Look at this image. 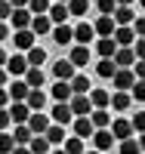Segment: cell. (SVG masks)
Masks as SVG:
<instances>
[{"mask_svg": "<svg viewBox=\"0 0 145 154\" xmlns=\"http://www.w3.org/2000/svg\"><path fill=\"white\" fill-rule=\"evenodd\" d=\"M71 126H74V136H80V139H93V136H96V123H93V117H77Z\"/></svg>", "mask_w": 145, "mask_h": 154, "instance_id": "8fae6325", "label": "cell"}, {"mask_svg": "<svg viewBox=\"0 0 145 154\" xmlns=\"http://www.w3.org/2000/svg\"><path fill=\"white\" fill-rule=\"evenodd\" d=\"M49 154H68V151H65V148H56V151H49Z\"/></svg>", "mask_w": 145, "mask_h": 154, "instance_id": "c3c4849f", "label": "cell"}, {"mask_svg": "<svg viewBox=\"0 0 145 154\" xmlns=\"http://www.w3.org/2000/svg\"><path fill=\"white\" fill-rule=\"evenodd\" d=\"M96 74L102 77V80H114V74H117V62H114V59H99Z\"/></svg>", "mask_w": 145, "mask_h": 154, "instance_id": "603a6c76", "label": "cell"}, {"mask_svg": "<svg viewBox=\"0 0 145 154\" xmlns=\"http://www.w3.org/2000/svg\"><path fill=\"white\" fill-rule=\"evenodd\" d=\"M93 37H99L96 34V25H90V22H80V25H77V28H74V40L77 43H90V40H93Z\"/></svg>", "mask_w": 145, "mask_h": 154, "instance_id": "2e32d148", "label": "cell"}, {"mask_svg": "<svg viewBox=\"0 0 145 154\" xmlns=\"http://www.w3.org/2000/svg\"><path fill=\"white\" fill-rule=\"evenodd\" d=\"M6 93H9V99H12V102H28V96H31V83L25 80V77H22V80L16 77V80L9 83Z\"/></svg>", "mask_w": 145, "mask_h": 154, "instance_id": "277c9868", "label": "cell"}, {"mask_svg": "<svg viewBox=\"0 0 145 154\" xmlns=\"http://www.w3.org/2000/svg\"><path fill=\"white\" fill-rule=\"evenodd\" d=\"M133 28H136V34H139V37H145V16H139V19L133 22Z\"/></svg>", "mask_w": 145, "mask_h": 154, "instance_id": "ee69618b", "label": "cell"}, {"mask_svg": "<svg viewBox=\"0 0 145 154\" xmlns=\"http://www.w3.org/2000/svg\"><path fill=\"white\" fill-rule=\"evenodd\" d=\"M133 71H136V77L139 80H145V59H139L136 65H133Z\"/></svg>", "mask_w": 145, "mask_h": 154, "instance_id": "b9f144b4", "label": "cell"}, {"mask_svg": "<svg viewBox=\"0 0 145 154\" xmlns=\"http://www.w3.org/2000/svg\"><path fill=\"white\" fill-rule=\"evenodd\" d=\"M28 105H31V111H43V105H46V96H43V89H31V96H28Z\"/></svg>", "mask_w": 145, "mask_h": 154, "instance_id": "4dcf8cb0", "label": "cell"}, {"mask_svg": "<svg viewBox=\"0 0 145 154\" xmlns=\"http://www.w3.org/2000/svg\"><path fill=\"white\" fill-rule=\"evenodd\" d=\"M12 154H34V151H31V145H16V151H12Z\"/></svg>", "mask_w": 145, "mask_h": 154, "instance_id": "f6af8a7d", "label": "cell"}, {"mask_svg": "<svg viewBox=\"0 0 145 154\" xmlns=\"http://www.w3.org/2000/svg\"><path fill=\"white\" fill-rule=\"evenodd\" d=\"M28 126L34 130V136H43V133L49 130L52 123H49V117H46L43 111H34V114H31V120H28Z\"/></svg>", "mask_w": 145, "mask_h": 154, "instance_id": "e0dca14e", "label": "cell"}, {"mask_svg": "<svg viewBox=\"0 0 145 154\" xmlns=\"http://www.w3.org/2000/svg\"><path fill=\"white\" fill-rule=\"evenodd\" d=\"M25 80H28V83H31V89H40V86H43V71L31 65V71H28V74H25Z\"/></svg>", "mask_w": 145, "mask_h": 154, "instance_id": "d590c367", "label": "cell"}, {"mask_svg": "<svg viewBox=\"0 0 145 154\" xmlns=\"http://www.w3.org/2000/svg\"><path fill=\"white\" fill-rule=\"evenodd\" d=\"M133 49H136V56H139V59H145V37H139V40L133 43Z\"/></svg>", "mask_w": 145, "mask_h": 154, "instance_id": "7bdbcfd3", "label": "cell"}, {"mask_svg": "<svg viewBox=\"0 0 145 154\" xmlns=\"http://www.w3.org/2000/svg\"><path fill=\"white\" fill-rule=\"evenodd\" d=\"M71 86H74V96H77V93H84V96L93 93V86H90V77H87V74H74Z\"/></svg>", "mask_w": 145, "mask_h": 154, "instance_id": "f546056e", "label": "cell"}, {"mask_svg": "<svg viewBox=\"0 0 145 154\" xmlns=\"http://www.w3.org/2000/svg\"><path fill=\"white\" fill-rule=\"evenodd\" d=\"M52 99H56V102H71L74 99L71 80H56V86H52Z\"/></svg>", "mask_w": 145, "mask_h": 154, "instance_id": "5bb4252c", "label": "cell"}, {"mask_svg": "<svg viewBox=\"0 0 145 154\" xmlns=\"http://www.w3.org/2000/svg\"><path fill=\"white\" fill-rule=\"evenodd\" d=\"M114 40H117V46H133V43L139 40V34H136V28H133V25H117Z\"/></svg>", "mask_w": 145, "mask_h": 154, "instance_id": "52a82bcc", "label": "cell"}, {"mask_svg": "<svg viewBox=\"0 0 145 154\" xmlns=\"http://www.w3.org/2000/svg\"><path fill=\"white\" fill-rule=\"evenodd\" d=\"M130 93H133V102H145V80H136V86Z\"/></svg>", "mask_w": 145, "mask_h": 154, "instance_id": "ab89813d", "label": "cell"}, {"mask_svg": "<svg viewBox=\"0 0 145 154\" xmlns=\"http://www.w3.org/2000/svg\"><path fill=\"white\" fill-rule=\"evenodd\" d=\"M52 28H56V22H52L49 16H34V22H31V31L40 37V34H52Z\"/></svg>", "mask_w": 145, "mask_h": 154, "instance_id": "7402d4cb", "label": "cell"}, {"mask_svg": "<svg viewBox=\"0 0 145 154\" xmlns=\"http://www.w3.org/2000/svg\"><path fill=\"white\" fill-rule=\"evenodd\" d=\"M130 105H133V93H127V89H114V96H111V108H114V111H127Z\"/></svg>", "mask_w": 145, "mask_h": 154, "instance_id": "ffe728a7", "label": "cell"}, {"mask_svg": "<svg viewBox=\"0 0 145 154\" xmlns=\"http://www.w3.org/2000/svg\"><path fill=\"white\" fill-rule=\"evenodd\" d=\"M71 108H74L77 117H90V114L96 111V105H93V99H90V93H87V96H84V93H77V96L71 99Z\"/></svg>", "mask_w": 145, "mask_h": 154, "instance_id": "3957f363", "label": "cell"}, {"mask_svg": "<svg viewBox=\"0 0 145 154\" xmlns=\"http://www.w3.org/2000/svg\"><path fill=\"white\" fill-rule=\"evenodd\" d=\"M43 136L49 139L52 145H65V126H62V123H52V126H49V130H46Z\"/></svg>", "mask_w": 145, "mask_h": 154, "instance_id": "f1b7e54d", "label": "cell"}, {"mask_svg": "<svg viewBox=\"0 0 145 154\" xmlns=\"http://www.w3.org/2000/svg\"><path fill=\"white\" fill-rule=\"evenodd\" d=\"M74 120H77V114H74V108H71V102H56V105H52V123L68 126V123H74Z\"/></svg>", "mask_w": 145, "mask_h": 154, "instance_id": "7a4b0ae2", "label": "cell"}, {"mask_svg": "<svg viewBox=\"0 0 145 154\" xmlns=\"http://www.w3.org/2000/svg\"><path fill=\"white\" fill-rule=\"evenodd\" d=\"M68 9H71V16H87V12H90V3H87V0H71Z\"/></svg>", "mask_w": 145, "mask_h": 154, "instance_id": "f35d334b", "label": "cell"}, {"mask_svg": "<svg viewBox=\"0 0 145 154\" xmlns=\"http://www.w3.org/2000/svg\"><path fill=\"white\" fill-rule=\"evenodd\" d=\"M139 6H142V9H145V0H139Z\"/></svg>", "mask_w": 145, "mask_h": 154, "instance_id": "f5cc1de1", "label": "cell"}, {"mask_svg": "<svg viewBox=\"0 0 145 154\" xmlns=\"http://www.w3.org/2000/svg\"><path fill=\"white\" fill-rule=\"evenodd\" d=\"M12 139H16L19 145H31V139H34V130L28 123H16V133H12Z\"/></svg>", "mask_w": 145, "mask_h": 154, "instance_id": "d4e9b609", "label": "cell"}, {"mask_svg": "<svg viewBox=\"0 0 145 154\" xmlns=\"http://www.w3.org/2000/svg\"><path fill=\"white\" fill-rule=\"evenodd\" d=\"M87 154H102V151H96V148H93V151H87Z\"/></svg>", "mask_w": 145, "mask_h": 154, "instance_id": "f907efd6", "label": "cell"}, {"mask_svg": "<svg viewBox=\"0 0 145 154\" xmlns=\"http://www.w3.org/2000/svg\"><path fill=\"white\" fill-rule=\"evenodd\" d=\"M114 145V133L111 130H96V136H93V148L96 151H108Z\"/></svg>", "mask_w": 145, "mask_h": 154, "instance_id": "ac0fdd59", "label": "cell"}, {"mask_svg": "<svg viewBox=\"0 0 145 154\" xmlns=\"http://www.w3.org/2000/svg\"><path fill=\"white\" fill-rule=\"evenodd\" d=\"M9 111V117H12V123H28L31 120V105H28V102H12V105L6 108Z\"/></svg>", "mask_w": 145, "mask_h": 154, "instance_id": "8992f818", "label": "cell"}, {"mask_svg": "<svg viewBox=\"0 0 145 154\" xmlns=\"http://www.w3.org/2000/svg\"><path fill=\"white\" fill-rule=\"evenodd\" d=\"M90 117H93L96 130H111V123H114V117H111V111H108V108H96Z\"/></svg>", "mask_w": 145, "mask_h": 154, "instance_id": "44dd1931", "label": "cell"}, {"mask_svg": "<svg viewBox=\"0 0 145 154\" xmlns=\"http://www.w3.org/2000/svg\"><path fill=\"white\" fill-rule=\"evenodd\" d=\"M114 31H117L114 16H99V19H96V34H99V37H114Z\"/></svg>", "mask_w": 145, "mask_h": 154, "instance_id": "9a60e30c", "label": "cell"}, {"mask_svg": "<svg viewBox=\"0 0 145 154\" xmlns=\"http://www.w3.org/2000/svg\"><path fill=\"white\" fill-rule=\"evenodd\" d=\"M9 3H12V6H16V9H22V6H28V3H31V0H9Z\"/></svg>", "mask_w": 145, "mask_h": 154, "instance_id": "bcb514c9", "label": "cell"}, {"mask_svg": "<svg viewBox=\"0 0 145 154\" xmlns=\"http://www.w3.org/2000/svg\"><path fill=\"white\" fill-rule=\"evenodd\" d=\"M71 40H74V28H68V25H56V28H52V43L68 46Z\"/></svg>", "mask_w": 145, "mask_h": 154, "instance_id": "d6986e66", "label": "cell"}, {"mask_svg": "<svg viewBox=\"0 0 145 154\" xmlns=\"http://www.w3.org/2000/svg\"><path fill=\"white\" fill-rule=\"evenodd\" d=\"M28 9L34 12V16H49L52 3H49V0H31V3H28Z\"/></svg>", "mask_w": 145, "mask_h": 154, "instance_id": "e575fe53", "label": "cell"}, {"mask_svg": "<svg viewBox=\"0 0 145 154\" xmlns=\"http://www.w3.org/2000/svg\"><path fill=\"white\" fill-rule=\"evenodd\" d=\"M74 62L71 59H59L56 65H52V74H56V80H74Z\"/></svg>", "mask_w": 145, "mask_h": 154, "instance_id": "30bf717a", "label": "cell"}, {"mask_svg": "<svg viewBox=\"0 0 145 154\" xmlns=\"http://www.w3.org/2000/svg\"><path fill=\"white\" fill-rule=\"evenodd\" d=\"M56 3H71V0H56Z\"/></svg>", "mask_w": 145, "mask_h": 154, "instance_id": "816d5d0a", "label": "cell"}, {"mask_svg": "<svg viewBox=\"0 0 145 154\" xmlns=\"http://www.w3.org/2000/svg\"><path fill=\"white\" fill-rule=\"evenodd\" d=\"M117 49H121V46H117L114 37H99V40H96V53H99L102 59H114Z\"/></svg>", "mask_w": 145, "mask_h": 154, "instance_id": "7c38bea8", "label": "cell"}, {"mask_svg": "<svg viewBox=\"0 0 145 154\" xmlns=\"http://www.w3.org/2000/svg\"><path fill=\"white\" fill-rule=\"evenodd\" d=\"M111 96L114 93H108V89H93V93H90V99H93L96 108H108L111 105Z\"/></svg>", "mask_w": 145, "mask_h": 154, "instance_id": "83f0119b", "label": "cell"}, {"mask_svg": "<svg viewBox=\"0 0 145 154\" xmlns=\"http://www.w3.org/2000/svg\"><path fill=\"white\" fill-rule=\"evenodd\" d=\"M3 71L12 74V77H25V74L31 71V62H28V56H19V53H16V56H9V59H6Z\"/></svg>", "mask_w": 145, "mask_h": 154, "instance_id": "6da1fadb", "label": "cell"}, {"mask_svg": "<svg viewBox=\"0 0 145 154\" xmlns=\"http://www.w3.org/2000/svg\"><path fill=\"white\" fill-rule=\"evenodd\" d=\"M34 31L31 28H25V31H16L12 34V43H16V49H25V53H28V49H34Z\"/></svg>", "mask_w": 145, "mask_h": 154, "instance_id": "4fadbf2b", "label": "cell"}, {"mask_svg": "<svg viewBox=\"0 0 145 154\" xmlns=\"http://www.w3.org/2000/svg\"><path fill=\"white\" fill-rule=\"evenodd\" d=\"M77 68H84V65H90V49L84 46V43H77V46H71V56H68Z\"/></svg>", "mask_w": 145, "mask_h": 154, "instance_id": "cb8c5ba5", "label": "cell"}, {"mask_svg": "<svg viewBox=\"0 0 145 154\" xmlns=\"http://www.w3.org/2000/svg\"><path fill=\"white\" fill-rule=\"evenodd\" d=\"M28 62H31L34 68H40L43 62H46V49H43V46H34V49H28Z\"/></svg>", "mask_w": 145, "mask_h": 154, "instance_id": "836d02e7", "label": "cell"}, {"mask_svg": "<svg viewBox=\"0 0 145 154\" xmlns=\"http://www.w3.org/2000/svg\"><path fill=\"white\" fill-rule=\"evenodd\" d=\"M121 154H142L139 139H124V142H121Z\"/></svg>", "mask_w": 145, "mask_h": 154, "instance_id": "74e56055", "label": "cell"}, {"mask_svg": "<svg viewBox=\"0 0 145 154\" xmlns=\"http://www.w3.org/2000/svg\"><path fill=\"white\" fill-rule=\"evenodd\" d=\"M68 154H87V148H84V139L80 136H74V139H65V145H62Z\"/></svg>", "mask_w": 145, "mask_h": 154, "instance_id": "1f68e13d", "label": "cell"}, {"mask_svg": "<svg viewBox=\"0 0 145 154\" xmlns=\"http://www.w3.org/2000/svg\"><path fill=\"white\" fill-rule=\"evenodd\" d=\"M49 145H52V142H49L46 136H34V139H31V151H34V154H49Z\"/></svg>", "mask_w": 145, "mask_h": 154, "instance_id": "d6a6232c", "label": "cell"}, {"mask_svg": "<svg viewBox=\"0 0 145 154\" xmlns=\"http://www.w3.org/2000/svg\"><path fill=\"white\" fill-rule=\"evenodd\" d=\"M114 62H117V68H133L136 62H139V56H136L133 46H121V49L114 53Z\"/></svg>", "mask_w": 145, "mask_h": 154, "instance_id": "9c48e42d", "label": "cell"}, {"mask_svg": "<svg viewBox=\"0 0 145 154\" xmlns=\"http://www.w3.org/2000/svg\"><path fill=\"white\" fill-rule=\"evenodd\" d=\"M136 80H139V77H136L133 68H117V74H114V89H127V93H130V89L136 86Z\"/></svg>", "mask_w": 145, "mask_h": 154, "instance_id": "5b68a950", "label": "cell"}, {"mask_svg": "<svg viewBox=\"0 0 145 154\" xmlns=\"http://www.w3.org/2000/svg\"><path fill=\"white\" fill-rule=\"evenodd\" d=\"M114 22H117V25H133V22H136V12H133V6H117V12H114Z\"/></svg>", "mask_w": 145, "mask_h": 154, "instance_id": "4316f807", "label": "cell"}, {"mask_svg": "<svg viewBox=\"0 0 145 154\" xmlns=\"http://www.w3.org/2000/svg\"><path fill=\"white\" fill-rule=\"evenodd\" d=\"M117 6H121L117 0H96V9L102 12V16H114V12H117Z\"/></svg>", "mask_w": 145, "mask_h": 154, "instance_id": "8d00e7d4", "label": "cell"}, {"mask_svg": "<svg viewBox=\"0 0 145 154\" xmlns=\"http://www.w3.org/2000/svg\"><path fill=\"white\" fill-rule=\"evenodd\" d=\"M117 3H121V6H130V3H133V0H117Z\"/></svg>", "mask_w": 145, "mask_h": 154, "instance_id": "681fc988", "label": "cell"}, {"mask_svg": "<svg viewBox=\"0 0 145 154\" xmlns=\"http://www.w3.org/2000/svg\"><path fill=\"white\" fill-rule=\"evenodd\" d=\"M71 16V9H68V3H52V9H49V19L56 22V25H65V19Z\"/></svg>", "mask_w": 145, "mask_h": 154, "instance_id": "484cf974", "label": "cell"}, {"mask_svg": "<svg viewBox=\"0 0 145 154\" xmlns=\"http://www.w3.org/2000/svg\"><path fill=\"white\" fill-rule=\"evenodd\" d=\"M133 126H136V133H139V136L145 133V111H139L136 117H133Z\"/></svg>", "mask_w": 145, "mask_h": 154, "instance_id": "60d3db41", "label": "cell"}, {"mask_svg": "<svg viewBox=\"0 0 145 154\" xmlns=\"http://www.w3.org/2000/svg\"><path fill=\"white\" fill-rule=\"evenodd\" d=\"M139 145H142V154H145V133L139 136Z\"/></svg>", "mask_w": 145, "mask_h": 154, "instance_id": "7dc6e473", "label": "cell"}, {"mask_svg": "<svg viewBox=\"0 0 145 154\" xmlns=\"http://www.w3.org/2000/svg\"><path fill=\"white\" fill-rule=\"evenodd\" d=\"M133 120H124V117H114V123H111V133H114V139L117 142H124V139H133Z\"/></svg>", "mask_w": 145, "mask_h": 154, "instance_id": "ba28073f", "label": "cell"}]
</instances>
